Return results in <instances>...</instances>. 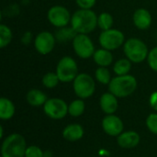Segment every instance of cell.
Listing matches in <instances>:
<instances>
[{
    "instance_id": "cell-1",
    "label": "cell",
    "mask_w": 157,
    "mask_h": 157,
    "mask_svg": "<svg viewBox=\"0 0 157 157\" xmlns=\"http://www.w3.org/2000/svg\"><path fill=\"white\" fill-rule=\"evenodd\" d=\"M71 27L76 33H91L98 27V16L91 9L80 8L72 15Z\"/></svg>"
},
{
    "instance_id": "cell-2",
    "label": "cell",
    "mask_w": 157,
    "mask_h": 157,
    "mask_svg": "<svg viewBox=\"0 0 157 157\" xmlns=\"http://www.w3.org/2000/svg\"><path fill=\"white\" fill-rule=\"evenodd\" d=\"M137 88V80L133 75H117L112 78L109 84V91L118 98H123L131 96Z\"/></svg>"
},
{
    "instance_id": "cell-3",
    "label": "cell",
    "mask_w": 157,
    "mask_h": 157,
    "mask_svg": "<svg viewBox=\"0 0 157 157\" xmlns=\"http://www.w3.org/2000/svg\"><path fill=\"white\" fill-rule=\"evenodd\" d=\"M25 138L19 133H11L6 136L1 144L2 157H25L27 149Z\"/></svg>"
},
{
    "instance_id": "cell-4",
    "label": "cell",
    "mask_w": 157,
    "mask_h": 157,
    "mask_svg": "<svg viewBox=\"0 0 157 157\" xmlns=\"http://www.w3.org/2000/svg\"><path fill=\"white\" fill-rule=\"evenodd\" d=\"M123 52L126 58L134 63H139L147 59L149 51L147 45L140 39L131 38L123 44Z\"/></svg>"
},
{
    "instance_id": "cell-5",
    "label": "cell",
    "mask_w": 157,
    "mask_h": 157,
    "mask_svg": "<svg viewBox=\"0 0 157 157\" xmlns=\"http://www.w3.org/2000/svg\"><path fill=\"white\" fill-rule=\"evenodd\" d=\"M75 94L81 99H86L93 96L96 91V83L91 75L86 73L78 74L73 81Z\"/></svg>"
},
{
    "instance_id": "cell-6",
    "label": "cell",
    "mask_w": 157,
    "mask_h": 157,
    "mask_svg": "<svg viewBox=\"0 0 157 157\" xmlns=\"http://www.w3.org/2000/svg\"><path fill=\"white\" fill-rule=\"evenodd\" d=\"M60 82H73L78 75V66L75 59L70 56H64L57 63L56 72Z\"/></svg>"
},
{
    "instance_id": "cell-7",
    "label": "cell",
    "mask_w": 157,
    "mask_h": 157,
    "mask_svg": "<svg viewBox=\"0 0 157 157\" xmlns=\"http://www.w3.org/2000/svg\"><path fill=\"white\" fill-rule=\"evenodd\" d=\"M99 44L103 49L114 51L122 46L125 42V36L122 31L115 29L102 30L98 38Z\"/></svg>"
},
{
    "instance_id": "cell-8",
    "label": "cell",
    "mask_w": 157,
    "mask_h": 157,
    "mask_svg": "<svg viewBox=\"0 0 157 157\" xmlns=\"http://www.w3.org/2000/svg\"><path fill=\"white\" fill-rule=\"evenodd\" d=\"M43 111L52 120H62L68 114V105L62 98H48L43 106Z\"/></svg>"
},
{
    "instance_id": "cell-9",
    "label": "cell",
    "mask_w": 157,
    "mask_h": 157,
    "mask_svg": "<svg viewBox=\"0 0 157 157\" xmlns=\"http://www.w3.org/2000/svg\"><path fill=\"white\" fill-rule=\"evenodd\" d=\"M73 48L75 52L81 59H88L95 53V46L87 34L78 33L73 40Z\"/></svg>"
},
{
    "instance_id": "cell-10",
    "label": "cell",
    "mask_w": 157,
    "mask_h": 157,
    "mask_svg": "<svg viewBox=\"0 0 157 157\" xmlns=\"http://www.w3.org/2000/svg\"><path fill=\"white\" fill-rule=\"evenodd\" d=\"M47 17L52 26L56 28H63L71 23L72 16L65 6L57 5L52 6L48 10Z\"/></svg>"
},
{
    "instance_id": "cell-11",
    "label": "cell",
    "mask_w": 157,
    "mask_h": 157,
    "mask_svg": "<svg viewBox=\"0 0 157 157\" xmlns=\"http://www.w3.org/2000/svg\"><path fill=\"white\" fill-rule=\"evenodd\" d=\"M55 42V36L49 31H41L34 39V47L40 54L47 55L52 52Z\"/></svg>"
},
{
    "instance_id": "cell-12",
    "label": "cell",
    "mask_w": 157,
    "mask_h": 157,
    "mask_svg": "<svg viewBox=\"0 0 157 157\" xmlns=\"http://www.w3.org/2000/svg\"><path fill=\"white\" fill-rule=\"evenodd\" d=\"M101 126L104 132L111 137H118L121 132H123L124 129L122 120L115 114L106 115L102 119Z\"/></svg>"
},
{
    "instance_id": "cell-13",
    "label": "cell",
    "mask_w": 157,
    "mask_h": 157,
    "mask_svg": "<svg viewBox=\"0 0 157 157\" xmlns=\"http://www.w3.org/2000/svg\"><path fill=\"white\" fill-rule=\"evenodd\" d=\"M141 142L140 134L134 131H126L121 132L117 137V144L120 147L124 149H132L136 146Z\"/></svg>"
},
{
    "instance_id": "cell-14",
    "label": "cell",
    "mask_w": 157,
    "mask_h": 157,
    "mask_svg": "<svg viewBox=\"0 0 157 157\" xmlns=\"http://www.w3.org/2000/svg\"><path fill=\"white\" fill-rule=\"evenodd\" d=\"M99 106H100L101 110L105 114H107V115L115 114L119 108L118 98L115 95H113L112 93H110L109 91L107 93H104L100 97Z\"/></svg>"
},
{
    "instance_id": "cell-15",
    "label": "cell",
    "mask_w": 157,
    "mask_h": 157,
    "mask_svg": "<svg viewBox=\"0 0 157 157\" xmlns=\"http://www.w3.org/2000/svg\"><path fill=\"white\" fill-rule=\"evenodd\" d=\"M132 20L136 28L144 30L149 29L152 24V15L145 8H138L132 16Z\"/></svg>"
},
{
    "instance_id": "cell-16",
    "label": "cell",
    "mask_w": 157,
    "mask_h": 157,
    "mask_svg": "<svg viewBox=\"0 0 157 157\" xmlns=\"http://www.w3.org/2000/svg\"><path fill=\"white\" fill-rule=\"evenodd\" d=\"M63 137L66 141L69 142H76L79 141L83 138L85 132L84 128L77 123H72L67 125L63 130Z\"/></svg>"
},
{
    "instance_id": "cell-17",
    "label": "cell",
    "mask_w": 157,
    "mask_h": 157,
    "mask_svg": "<svg viewBox=\"0 0 157 157\" xmlns=\"http://www.w3.org/2000/svg\"><path fill=\"white\" fill-rule=\"evenodd\" d=\"M26 100L31 107H41L44 106L48 98L44 92L40 89H30L26 95Z\"/></svg>"
},
{
    "instance_id": "cell-18",
    "label": "cell",
    "mask_w": 157,
    "mask_h": 157,
    "mask_svg": "<svg viewBox=\"0 0 157 157\" xmlns=\"http://www.w3.org/2000/svg\"><path fill=\"white\" fill-rule=\"evenodd\" d=\"M94 62L101 67H108L113 62V55L111 51L106 49H98L95 52L93 55Z\"/></svg>"
},
{
    "instance_id": "cell-19",
    "label": "cell",
    "mask_w": 157,
    "mask_h": 157,
    "mask_svg": "<svg viewBox=\"0 0 157 157\" xmlns=\"http://www.w3.org/2000/svg\"><path fill=\"white\" fill-rule=\"evenodd\" d=\"M16 108L14 103L7 98H0V119L2 121H8L15 115Z\"/></svg>"
},
{
    "instance_id": "cell-20",
    "label": "cell",
    "mask_w": 157,
    "mask_h": 157,
    "mask_svg": "<svg viewBox=\"0 0 157 157\" xmlns=\"http://www.w3.org/2000/svg\"><path fill=\"white\" fill-rule=\"evenodd\" d=\"M77 34L78 33H76V31L72 27L66 26L63 28H59V29L55 33V38H56V40L60 42H64L70 40H74Z\"/></svg>"
},
{
    "instance_id": "cell-21",
    "label": "cell",
    "mask_w": 157,
    "mask_h": 157,
    "mask_svg": "<svg viewBox=\"0 0 157 157\" xmlns=\"http://www.w3.org/2000/svg\"><path fill=\"white\" fill-rule=\"evenodd\" d=\"M86 109V104L83 99L78 98L72 101L68 105V114L74 118L80 117L84 114Z\"/></svg>"
},
{
    "instance_id": "cell-22",
    "label": "cell",
    "mask_w": 157,
    "mask_h": 157,
    "mask_svg": "<svg viewBox=\"0 0 157 157\" xmlns=\"http://www.w3.org/2000/svg\"><path fill=\"white\" fill-rule=\"evenodd\" d=\"M131 69H132V62L128 58L126 59L121 58L118 60L113 66V71L117 75H129Z\"/></svg>"
},
{
    "instance_id": "cell-23",
    "label": "cell",
    "mask_w": 157,
    "mask_h": 157,
    "mask_svg": "<svg viewBox=\"0 0 157 157\" xmlns=\"http://www.w3.org/2000/svg\"><path fill=\"white\" fill-rule=\"evenodd\" d=\"M113 17L108 12H103L98 16V27L102 30H108L112 29Z\"/></svg>"
},
{
    "instance_id": "cell-24",
    "label": "cell",
    "mask_w": 157,
    "mask_h": 157,
    "mask_svg": "<svg viewBox=\"0 0 157 157\" xmlns=\"http://www.w3.org/2000/svg\"><path fill=\"white\" fill-rule=\"evenodd\" d=\"M12 31L9 27L5 24L0 25V48L6 47L12 40Z\"/></svg>"
},
{
    "instance_id": "cell-25",
    "label": "cell",
    "mask_w": 157,
    "mask_h": 157,
    "mask_svg": "<svg viewBox=\"0 0 157 157\" xmlns=\"http://www.w3.org/2000/svg\"><path fill=\"white\" fill-rule=\"evenodd\" d=\"M95 76H96L97 81L102 85H109L112 79L109 69L107 67H101V66H99L96 70Z\"/></svg>"
},
{
    "instance_id": "cell-26",
    "label": "cell",
    "mask_w": 157,
    "mask_h": 157,
    "mask_svg": "<svg viewBox=\"0 0 157 157\" xmlns=\"http://www.w3.org/2000/svg\"><path fill=\"white\" fill-rule=\"evenodd\" d=\"M59 82H60V80H59L57 74L52 73V72H49V73L45 74L42 77V80H41L42 85L47 88L56 87L58 86Z\"/></svg>"
},
{
    "instance_id": "cell-27",
    "label": "cell",
    "mask_w": 157,
    "mask_h": 157,
    "mask_svg": "<svg viewBox=\"0 0 157 157\" xmlns=\"http://www.w3.org/2000/svg\"><path fill=\"white\" fill-rule=\"evenodd\" d=\"M147 129L154 134L157 135V113H151L145 121Z\"/></svg>"
},
{
    "instance_id": "cell-28",
    "label": "cell",
    "mask_w": 157,
    "mask_h": 157,
    "mask_svg": "<svg viewBox=\"0 0 157 157\" xmlns=\"http://www.w3.org/2000/svg\"><path fill=\"white\" fill-rule=\"evenodd\" d=\"M25 157H44V151L37 145H30L26 149Z\"/></svg>"
},
{
    "instance_id": "cell-29",
    "label": "cell",
    "mask_w": 157,
    "mask_h": 157,
    "mask_svg": "<svg viewBox=\"0 0 157 157\" xmlns=\"http://www.w3.org/2000/svg\"><path fill=\"white\" fill-rule=\"evenodd\" d=\"M147 62H148L150 68L153 71L157 72V46L153 48L149 52V54L147 57Z\"/></svg>"
},
{
    "instance_id": "cell-30",
    "label": "cell",
    "mask_w": 157,
    "mask_h": 157,
    "mask_svg": "<svg viewBox=\"0 0 157 157\" xmlns=\"http://www.w3.org/2000/svg\"><path fill=\"white\" fill-rule=\"evenodd\" d=\"M75 2L82 9H91L96 5L97 0H75Z\"/></svg>"
},
{
    "instance_id": "cell-31",
    "label": "cell",
    "mask_w": 157,
    "mask_h": 157,
    "mask_svg": "<svg viewBox=\"0 0 157 157\" xmlns=\"http://www.w3.org/2000/svg\"><path fill=\"white\" fill-rule=\"evenodd\" d=\"M149 103H150V106L152 107V109L157 111V91L153 92L151 94L150 98H149Z\"/></svg>"
},
{
    "instance_id": "cell-32",
    "label": "cell",
    "mask_w": 157,
    "mask_h": 157,
    "mask_svg": "<svg viewBox=\"0 0 157 157\" xmlns=\"http://www.w3.org/2000/svg\"><path fill=\"white\" fill-rule=\"evenodd\" d=\"M31 39H32V34L29 31L25 32L23 34V36L21 37V41L22 43H24L25 45H28L30 41H31Z\"/></svg>"
},
{
    "instance_id": "cell-33",
    "label": "cell",
    "mask_w": 157,
    "mask_h": 157,
    "mask_svg": "<svg viewBox=\"0 0 157 157\" xmlns=\"http://www.w3.org/2000/svg\"><path fill=\"white\" fill-rule=\"evenodd\" d=\"M44 157H52V154L51 151L47 150V151H44Z\"/></svg>"
},
{
    "instance_id": "cell-34",
    "label": "cell",
    "mask_w": 157,
    "mask_h": 157,
    "mask_svg": "<svg viewBox=\"0 0 157 157\" xmlns=\"http://www.w3.org/2000/svg\"><path fill=\"white\" fill-rule=\"evenodd\" d=\"M4 137V128L2 125H0V139Z\"/></svg>"
},
{
    "instance_id": "cell-35",
    "label": "cell",
    "mask_w": 157,
    "mask_h": 157,
    "mask_svg": "<svg viewBox=\"0 0 157 157\" xmlns=\"http://www.w3.org/2000/svg\"><path fill=\"white\" fill-rule=\"evenodd\" d=\"M0 157H2V156H0Z\"/></svg>"
}]
</instances>
